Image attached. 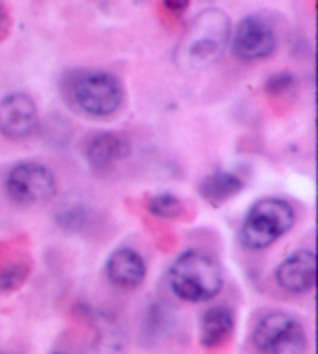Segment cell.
<instances>
[{"instance_id": "cell-1", "label": "cell", "mask_w": 318, "mask_h": 354, "mask_svg": "<svg viewBox=\"0 0 318 354\" xmlns=\"http://www.w3.org/2000/svg\"><path fill=\"white\" fill-rule=\"evenodd\" d=\"M230 41V21L224 11L209 8L189 24L176 50V61L187 68H203L224 55Z\"/></svg>"}, {"instance_id": "cell-2", "label": "cell", "mask_w": 318, "mask_h": 354, "mask_svg": "<svg viewBox=\"0 0 318 354\" xmlns=\"http://www.w3.org/2000/svg\"><path fill=\"white\" fill-rule=\"evenodd\" d=\"M169 286L179 299L189 303L213 300L224 286L219 264L202 252L188 250L169 269Z\"/></svg>"}, {"instance_id": "cell-3", "label": "cell", "mask_w": 318, "mask_h": 354, "mask_svg": "<svg viewBox=\"0 0 318 354\" xmlns=\"http://www.w3.org/2000/svg\"><path fill=\"white\" fill-rule=\"evenodd\" d=\"M295 223L294 208L278 198H264L253 204L245 214L241 241L247 249L261 250L277 243Z\"/></svg>"}, {"instance_id": "cell-4", "label": "cell", "mask_w": 318, "mask_h": 354, "mask_svg": "<svg viewBox=\"0 0 318 354\" xmlns=\"http://www.w3.org/2000/svg\"><path fill=\"white\" fill-rule=\"evenodd\" d=\"M70 98L87 115L107 117L118 111L123 91L113 75L103 71H87L73 75L68 84Z\"/></svg>"}, {"instance_id": "cell-5", "label": "cell", "mask_w": 318, "mask_h": 354, "mask_svg": "<svg viewBox=\"0 0 318 354\" xmlns=\"http://www.w3.org/2000/svg\"><path fill=\"white\" fill-rule=\"evenodd\" d=\"M253 344L261 354H303L306 330L294 315L273 311L261 317L253 330Z\"/></svg>"}, {"instance_id": "cell-6", "label": "cell", "mask_w": 318, "mask_h": 354, "mask_svg": "<svg viewBox=\"0 0 318 354\" xmlns=\"http://www.w3.org/2000/svg\"><path fill=\"white\" fill-rule=\"evenodd\" d=\"M5 189L8 198L19 205H36L53 198L56 179L52 169L37 162H22L6 176Z\"/></svg>"}, {"instance_id": "cell-7", "label": "cell", "mask_w": 318, "mask_h": 354, "mask_svg": "<svg viewBox=\"0 0 318 354\" xmlns=\"http://www.w3.org/2000/svg\"><path fill=\"white\" fill-rule=\"evenodd\" d=\"M277 48V36L259 16H247L233 36V52L241 59L254 61L270 56Z\"/></svg>"}, {"instance_id": "cell-8", "label": "cell", "mask_w": 318, "mask_h": 354, "mask_svg": "<svg viewBox=\"0 0 318 354\" xmlns=\"http://www.w3.org/2000/svg\"><path fill=\"white\" fill-rule=\"evenodd\" d=\"M39 124L35 101L25 93H11L0 100V134L10 140L30 137Z\"/></svg>"}, {"instance_id": "cell-9", "label": "cell", "mask_w": 318, "mask_h": 354, "mask_svg": "<svg viewBox=\"0 0 318 354\" xmlns=\"http://www.w3.org/2000/svg\"><path fill=\"white\" fill-rule=\"evenodd\" d=\"M277 283L290 294H306L317 280V257L312 250H298L279 263Z\"/></svg>"}, {"instance_id": "cell-10", "label": "cell", "mask_w": 318, "mask_h": 354, "mask_svg": "<svg viewBox=\"0 0 318 354\" xmlns=\"http://www.w3.org/2000/svg\"><path fill=\"white\" fill-rule=\"evenodd\" d=\"M131 154V143L115 131L100 132L88 142L86 159L95 171H109Z\"/></svg>"}, {"instance_id": "cell-11", "label": "cell", "mask_w": 318, "mask_h": 354, "mask_svg": "<svg viewBox=\"0 0 318 354\" xmlns=\"http://www.w3.org/2000/svg\"><path fill=\"white\" fill-rule=\"evenodd\" d=\"M106 274L115 286L135 289L144 281L146 264L138 252L127 248L118 249L107 260Z\"/></svg>"}, {"instance_id": "cell-12", "label": "cell", "mask_w": 318, "mask_h": 354, "mask_svg": "<svg viewBox=\"0 0 318 354\" xmlns=\"http://www.w3.org/2000/svg\"><path fill=\"white\" fill-rule=\"evenodd\" d=\"M234 330V317L225 306H213L202 315L199 340L205 348H218L224 345Z\"/></svg>"}, {"instance_id": "cell-13", "label": "cell", "mask_w": 318, "mask_h": 354, "mask_svg": "<svg viewBox=\"0 0 318 354\" xmlns=\"http://www.w3.org/2000/svg\"><path fill=\"white\" fill-rule=\"evenodd\" d=\"M244 188V182L236 174L216 171L200 182L199 193L212 205H221L236 196Z\"/></svg>"}, {"instance_id": "cell-14", "label": "cell", "mask_w": 318, "mask_h": 354, "mask_svg": "<svg viewBox=\"0 0 318 354\" xmlns=\"http://www.w3.org/2000/svg\"><path fill=\"white\" fill-rule=\"evenodd\" d=\"M124 331L115 322L100 319L87 354H126Z\"/></svg>"}, {"instance_id": "cell-15", "label": "cell", "mask_w": 318, "mask_h": 354, "mask_svg": "<svg viewBox=\"0 0 318 354\" xmlns=\"http://www.w3.org/2000/svg\"><path fill=\"white\" fill-rule=\"evenodd\" d=\"M149 212L157 218L162 219H176L183 213V204L177 196L171 193L156 194L149 201Z\"/></svg>"}, {"instance_id": "cell-16", "label": "cell", "mask_w": 318, "mask_h": 354, "mask_svg": "<svg viewBox=\"0 0 318 354\" xmlns=\"http://www.w3.org/2000/svg\"><path fill=\"white\" fill-rule=\"evenodd\" d=\"M167 314V311L162 306H152V309L149 311L148 315V320H146V325L144 326V337L151 340V342H156V340L160 339L163 334H167L168 331V326L163 325L162 317Z\"/></svg>"}, {"instance_id": "cell-17", "label": "cell", "mask_w": 318, "mask_h": 354, "mask_svg": "<svg viewBox=\"0 0 318 354\" xmlns=\"http://www.w3.org/2000/svg\"><path fill=\"white\" fill-rule=\"evenodd\" d=\"M25 277H27V266L24 264L12 266V268L6 269L2 274V277H0V288L3 290L16 289L19 284L22 283Z\"/></svg>"}, {"instance_id": "cell-18", "label": "cell", "mask_w": 318, "mask_h": 354, "mask_svg": "<svg viewBox=\"0 0 318 354\" xmlns=\"http://www.w3.org/2000/svg\"><path fill=\"white\" fill-rule=\"evenodd\" d=\"M162 3L165 6V10L171 12V15L179 16L188 8L189 0H162Z\"/></svg>"}, {"instance_id": "cell-19", "label": "cell", "mask_w": 318, "mask_h": 354, "mask_svg": "<svg viewBox=\"0 0 318 354\" xmlns=\"http://www.w3.org/2000/svg\"><path fill=\"white\" fill-rule=\"evenodd\" d=\"M290 84H292V77H289V75L286 73L277 75V77H273L269 83H267L270 91H277V92L284 91V88H288Z\"/></svg>"}, {"instance_id": "cell-20", "label": "cell", "mask_w": 318, "mask_h": 354, "mask_svg": "<svg viewBox=\"0 0 318 354\" xmlns=\"http://www.w3.org/2000/svg\"><path fill=\"white\" fill-rule=\"evenodd\" d=\"M52 354H66V353H58V351H56V353H52Z\"/></svg>"}, {"instance_id": "cell-21", "label": "cell", "mask_w": 318, "mask_h": 354, "mask_svg": "<svg viewBox=\"0 0 318 354\" xmlns=\"http://www.w3.org/2000/svg\"><path fill=\"white\" fill-rule=\"evenodd\" d=\"M0 354H10V353H3V351H0Z\"/></svg>"}]
</instances>
